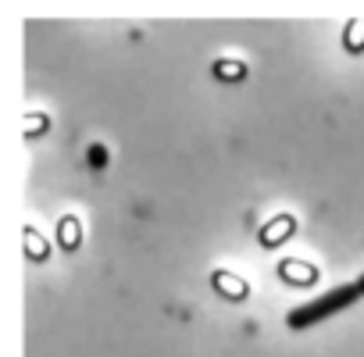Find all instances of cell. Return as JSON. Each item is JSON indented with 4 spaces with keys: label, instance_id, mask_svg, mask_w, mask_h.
Listing matches in <instances>:
<instances>
[{
    "label": "cell",
    "instance_id": "2",
    "mask_svg": "<svg viewBox=\"0 0 364 357\" xmlns=\"http://www.w3.org/2000/svg\"><path fill=\"white\" fill-rule=\"evenodd\" d=\"M357 289H360V297H364V275H360V282H357Z\"/></svg>",
    "mask_w": 364,
    "mask_h": 357
},
{
    "label": "cell",
    "instance_id": "1",
    "mask_svg": "<svg viewBox=\"0 0 364 357\" xmlns=\"http://www.w3.org/2000/svg\"><path fill=\"white\" fill-rule=\"evenodd\" d=\"M357 297H360L357 282H353V286H332L328 293H321V297H314V300H307V304L293 307V311H289V318H286V325H289V329H307V325H318V321L332 318L336 311L350 307Z\"/></svg>",
    "mask_w": 364,
    "mask_h": 357
}]
</instances>
